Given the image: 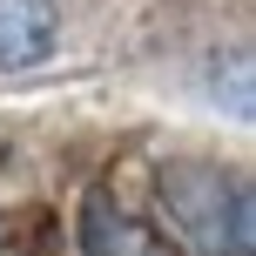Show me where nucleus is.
<instances>
[{
	"label": "nucleus",
	"mask_w": 256,
	"mask_h": 256,
	"mask_svg": "<svg viewBox=\"0 0 256 256\" xmlns=\"http://www.w3.org/2000/svg\"><path fill=\"white\" fill-rule=\"evenodd\" d=\"M162 209L182 230V243L202 256H256V196L250 182L222 176L209 162L162 168Z\"/></svg>",
	"instance_id": "obj_1"
},
{
	"label": "nucleus",
	"mask_w": 256,
	"mask_h": 256,
	"mask_svg": "<svg viewBox=\"0 0 256 256\" xmlns=\"http://www.w3.org/2000/svg\"><path fill=\"white\" fill-rule=\"evenodd\" d=\"M54 0H0V68H40L54 54Z\"/></svg>",
	"instance_id": "obj_2"
},
{
	"label": "nucleus",
	"mask_w": 256,
	"mask_h": 256,
	"mask_svg": "<svg viewBox=\"0 0 256 256\" xmlns=\"http://www.w3.org/2000/svg\"><path fill=\"white\" fill-rule=\"evenodd\" d=\"M81 243L88 256H135L142 243V222H128L108 196H88V216H81Z\"/></svg>",
	"instance_id": "obj_3"
},
{
	"label": "nucleus",
	"mask_w": 256,
	"mask_h": 256,
	"mask_svg": "<svg viewBox=\"0 0 256 256\" xmlns=\"http://www.w3.org/2000/svg\"><path fill=\"white\" fill-rule=\"evenodd\" d=\"M135 256H182L176 243H162V236H148V230H142V243H135Z\"/></svg>",
	"instance_id": "obj_4"
}]
</instances>
